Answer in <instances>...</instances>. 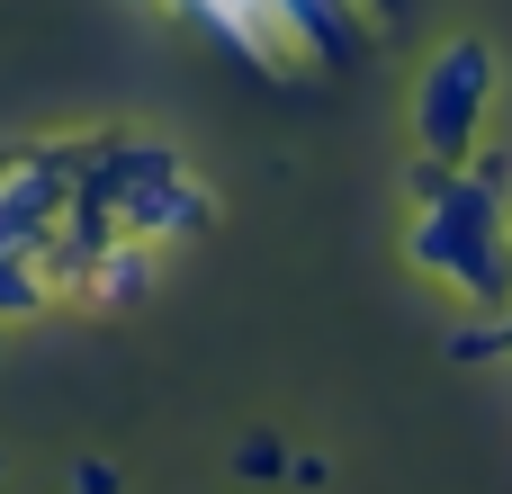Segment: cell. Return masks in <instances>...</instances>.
<instances>
[{"label":"cell","instance_id":"cell-2","mask_svg":"<svg viewBox=\"0 0 512 494\" xmlns=\"http://www.w3.org/2000/svg\"><path fill=\"white\" fill-rule=\"evenodd\" d=\"M486 117H495V54H486V36H450L423 63V81H414V144H423V162H477Z\"/></svg>","mask_w":512,"mask_h":494},{"label":"cell","instance_id":"cell-3","mask_svg":"<svg viewBox=\"0 0 512 494\" xmlns=\"http://www.w3.org/2000/svg\"><path fill=\"white\" fill-rule=\"evenodd\" d=\"M72 494H117V468H108V459H81V468H72Z\"/></svg>","mask_w":512,"mask_h":494},{"label":"cell","instance_id":"cell-1","mask_svg":"<svg viewBox=\"0 0 512 494\" xmlns=\"http://www.w3.org/2000/svg\"><path fill=\"white\" fill-rule=\"evenodd\" d=\"M405 252L459 306L512 315V207L477 162H423V180H414V243Z\"/></svg>","mask_w":512,"mask_h":494}]
</instances>
